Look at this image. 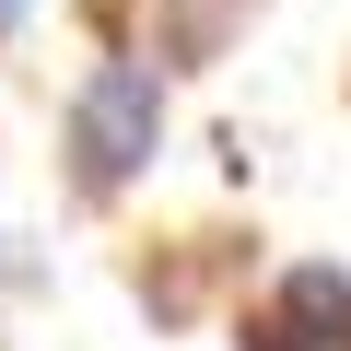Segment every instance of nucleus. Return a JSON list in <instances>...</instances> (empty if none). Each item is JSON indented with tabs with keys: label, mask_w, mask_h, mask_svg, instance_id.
<instances>
[{
	"label": "nucleus",
	"mask_w": 351,
	"mask_h": 351,
	"mask_svg": "<svg viewBox=\"0 0 351 351\" xmlns=\"http://www.w3.org/2000/svg\"><path fill=\"white\" fill-rule=\"evenodd\" d=\"M152 141H164V82H152V59H106V71L82 82V106H71L82 188H117V176H141V164H152Z\"/></svg>",
	"instance_id": "f257e3e1"
},
{
	"label": "nucleus",
	"mask_w": 351,
	"mask_h": 351,
	"mask_svg": "<svg viewBox=\"0 0 351 351\" xmlns=\"http://www.w3.org/2000/svg\"><path fill=\"white\" fill-rule=\"evenodd\" d=\"M281 351H351V328H328V339H281Z\"/></svg>",
	"instance_id": "7ed1b4c3"
},
{
	"label": "nucleus",
	"mask_w": 351,
	"mask_h": 351,
	"mask_svg": "<svg viewBox=\"0 0 351 351\" xmlns=\"http://www.w3.org/2000/svg\"><path fill=\"white\" fill-rule=\"evenodd\" d=\"M281 316H293L304 339H328V328H351V281H339V269H293V281H281Z\"/></svg>",
	"instance_id": "f03ea898"
},
{
	"label": "nucleus",
	"mask_w": 351,
	"mask_h": 351,
	"mask_svg": "<svg viewBox=\"0 0 351 351\" xmlns=\"http://www.w3.org/2000/svg\"><path fill=\"white\" fill-rule=\"evenodd\" d=\"M12 12H24V0H0V24H12Z\"/></svg>",
	"instance_id": "20e7f679"
}]
</instances>
